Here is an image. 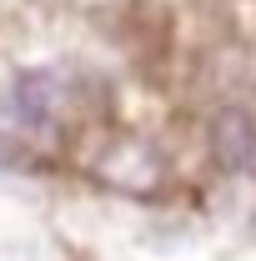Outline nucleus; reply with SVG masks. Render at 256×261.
I'll list each match as a JSON object with an SVG mask.
<instances>
[{"label": "nucleus", "instance_id": "obj_1", "mask_svg": "<svg viewBox=\"0 0 256 261\" xmlns=\"http://www.w3.org/2000/svg\"><path fill=\"white\" fill-rule=\"evenodd\" d=\"M211 151H216L221 171H231V176H246V171H251L256 130H251V116H246L241 106H226L221 116L211 121Z\"/></svg>", "mask_w": 256, "mask_h": 261}, {"label": "nucleus", "instance_id": "obj_2", "mask_svg": "<svg viewBox=\"0 0 256 261\" xmlns=\"http://www.w3.org/2000/svg\"><path fill=\"white\" fill-rule=\"evenodd\" d=\"M10 106L31 130H50L56 126V75L50 70H25L10 86Z\"/></svg>", "mask_w": 256, "mask_h": 261}]
</instances>
